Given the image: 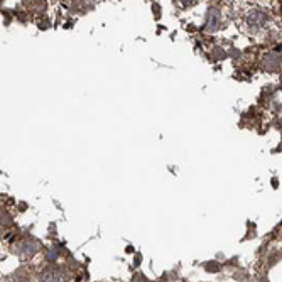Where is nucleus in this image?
Segmentation results:
<instances>
[{
  "instance_id": "2",
  "label": "nucleus",
  "mask_w": 282,
  "mask_h": 282,
  "mask_svg": "<svg viewBox=\"0 0 282 282\" xmlns=\"http://www.w3.org/2000/svg\"><path fill=\"white\" fill-rule=\"evenodd\" d=\"M247 24H249L250 29H262L267 24V14L264 10L254 8L247 14Z\"/></svg>"
},
{
  "instance_id": "3",
  "label": "nucleus",
  "mask_w": 282,
  "mask_h": 282,
  "mask_svg": "<svg viewBox=\"0 0 282 282\" xmlns=\"http://www.w3.org/2000/svg\"><path fill=\"white\" fill-rule=\"evenodd\" d=\"M24 254L25 255H32L34 254V252H36L37 250V244H34V242H25V244H24Z\"/></svg>"
},
{
  "instance_id": "1",
  "label": "nucleus",
  "mask_w": 282,
  "mask_h": 282,
  "mask_svg": "<svg viewBox=\"0 0 282 282\" xmlns=\"http://www.w3.org/2000/svg\"><path fill=\"white\" fill-rule=\"evenodd\" d=\"M39 281L41 282H66V274H64L63 269L59 267H46L44 271L39 276Z\"/></svg>"
}]
</instances>
